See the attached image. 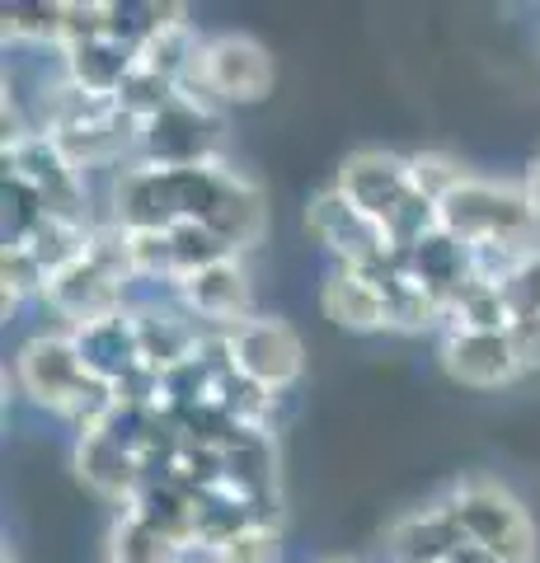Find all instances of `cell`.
Wrapping results in <instances>:
<instances>
[{
	"instance_id": "6da1fadb",
	"label": "cell",
	"mask_w": 540,
	"mask_h": 563,
	"mask_svg": "<svg viewBox=\"0 0 540 563\" xmlns=\"http://www.w3.org/2000/svg\"><path fill=\"white\" fill-rule=\"evenodd\" d=\"M20 385L29 390L33 404H43V409L62 413V418H76L80 432L109 422V413L118 409L113 385L90 372V362L80 357L71 333H43V339L24 343Z\"/></svg>"
},
{
	"instance_id": "7a4b0ae2",
	"label": "cell",
	"mask_w": 540,
	"mask_h": 563,
	"mask_svg": "<svg viewBox=\"0 0 540 563\" xmlns=\"http://www.w3.org/2000/svg\"><path fill=\"white\" fill-rule=\"evenodd\" d=\"M442 231L461 240L465 250H503V254H536L540 217L531 211L527 192L465 179L438 207Z\"/></svg>"
},
{
	"instance_id": "3957f363",
	"label": "cell",
	"mask_w": 540,
	"mask_h": 563,
	"mask_svg": "<svg viewBox=\"0 0 540 563\" xmlns=\"http://www.w3.org/2000/svg\"><path fill=\"white\" fill-rule=\"evenodd\" d=\"M447 507L461 526V540L484 544L503 563H536V526L508 488H498L489 479H465L451 493Z\"/></svg>"
},
{
	"instance_id": "277c9868",
	"label": "cell",
	"mask_w": 540,
	"mask_h": 563,
	"mask_svg": "<svg viewBox=\"0 0 540 563\" xmlns=\"http://www.w3.org/2000/svg\"><path fill=\"white\" fill-rule=\"evenodd\" d=\"M221 352H225V362H231V372L245 385H254L258 395L287 390L306 366L301 339H296V329L283 320H245V324L225 329Z\"/></svg>"
},
{
	"instance_id": "5b68a950",
	"label": "cell",
	"mask_w": 540,
	"mask_h": 563,
	"mask_svg": "<svg viewBox=\"0 0 540 563\" xmlns=\"http://www.w3.org/2000/svg\"><path fill=\"white\" fill-rule=\"evenodd\" d=\"M194 80L202 85V95H217L225 103H258L273 90V57L250 33H217L212 43H202Z\"/></svg>"
},
{
	"instance_id": "8992f818",
	"label": "cell",
	"mask_w": 540,
	"mask_h": 563,
	"mask_svg": "<svg viewBox=\"0 0 540 563\" xmlns=\"http://www.w3.org/2000/svg\"><path fill=\"white\" fill-rule=\"evenodd\" d=\"M306 231L316 235L329 254H339L343 268H372V263L395 254L386 225L372 221L362 207H353L339 188H324L320 198L306 207Z\"/></svg>"
},
{
	"instance_id": "52a82bcc",
	"label": "cell",
	"mask_w": 540,
	"mask_h": 563,
	"mask_svg": "<svg viewBox=\"0 0 540 563\" xmlns=\"http://www.w3.org/2000/svg\"><path fill=\"white\" fill-rule=\"evenodd\" d=\"M142 146L155 169H198L212 165L217 146V122L207 109H198L194 95H179L161 118H151L142 128Z\"/></svg>"
},
{
	"instance_id": "ba28073f",
	"label": "cell",
	"mask_w": 540,
	"mask_h": 563,
	"mask_svg": "<svg viewBox=\"0 0 540 563\" xmlns=\"http://www.w3.org/2000/svg\"><path fill=\"white\" fill-rule=\"evenodd\" d=\"M339 192L353 207H362L372 221L386 225V217L414 192V179H409V161L399 155H386V151H357L348 155L343 169H339Z\"/></svg>"
},
{
	"instance_id": "9c48e42d",
	"label": "cell",
	"mask_w": 540,
	"mask_h": 563,
	"mask_svg": "<svg viewBox=\"0 0 540 563\" xmlns=\"http://www.w3.org/2000/svg\"><path fill=\"white\" fill-rule=\"evenodd\" d=\"M324 314L348 333H376L390 329V291L372 268H339L324 277L320 291Z\"/></svg>"
},
{
	"instance_id": "30bf717a",
	"label": "cell",
	"mask_w": 540,
	"mask_h": 563,
	"mask_svg": "<svg viewBox=\"0 0 540 563\" xmlns=\"http://www.w3.org/2000/svg\"><path fill=\"white\" fill-rule=\"evenodd\" d=\"M442 366H447L451 380L470 385V390H498V385L521 376L508 333H456V329H447Z\"/></svg>"
},
{
	"instance_id": "8fae6325",
	"label": "cell",
	"mask_w": 540,
	"mask_h": 563,
	"mask_svg": "<svg viewBox=\"0 0 540 563\" xmlns=\"http://www.w3.org/2000/svg\"><path fill=\"white\" fill-rule=\"evenodd\" d=\"M179 296H184V306L194 310L198 320H207V324L235 329V324L254 320V314H250V301H254V296H250V277L235 263V254L207 263V268H198V273H188L179 282Z\"/></svg>"
},
{
	"instance_id": "7c38bea8",
	"label": "cell",
	"mask_w": 540,
	"mask_h": 563,
	"mask_svg": "<svg viewBox=\"0 0 540 563\" xmlns=\"http://www.w3.org/2000/svg\"><path fill=\"white\" fill-rule=\"evenodd\" d=\"M76 470H80V479L90 484L95 493H103V498H118V503H123V498L136 503V488H142V479H146V461L128 442H118L109 428H95V432L80 437Z\"/></svg>"
},
{
	"instance_id": "4fadbf2b",
	"label": "cell",
	"mask_w": 540,
	"mask_h": 563,
	"mask_svg": "<svg viewBox=\"0 0 540 563\" xmlns=\"http://www.w3.org/2000/svg\"><path fill=\"white\" fill-rule=\"evenodd\" d=\"M456 544H461V526L451 517V507H432V512L399 521L386 540V550H390V563H442Z\"/></svg>"
},
{
	"instance_id": "5bb4252c",
	"label": "cell",
	"mask_w": 540,
	"mask_h": 563,
	"mask_svg": "<svg viewBox=\"0 0 540 563\" xmlns=\"http://www.w3.org/2000/svg\"><path fill=\"white\" fill-rule=\"evenodd\" d=\"M207 231H212L225 250H240V244H254L258 240V231H264V207H258V192L240 179V174H231L225 179V188H221V198H217V207L207 211Z\"/></svg>"
},
{
	"instance_id": "9a60e30c",
	"label": "cell",
	"mask_w": 540,
	"mask_h": 563,
	"mask_svg": "<svg viewBox=\"0 0 540 563\" xmlns=\"http://www.w3.org/2000/svg\"><path fill=\"white\" fill-rule=\"evenodd\" d=\"M447 324L456 333H508L513 329V306H508V291L498 282H480L470 277L465 287L451 296L447 306Z\"/></svg>"
},
{
	"instance_id": "2e32d148",
	"label": "cell",
	"mask_w": 540,
	"mask_h": 563,
	"mask_svg": "<svg viewBox=\"0 0 540 563\" xmlns=\"http://www.w3.org/2000/svg\"><path fill=\"white\" fill-rule=\"evenodd\" d=\"M184 544H174L169 536H161L155 526H146L142 517L118 521L113 526V563H179Z\"/></svg>"
},
{
	"instance_id": "e0dca14e",
	"label": "cell",
	"mask_w": 540,
	"mask_h": 563,
	"mask_svg": "<svg viewBox=\"0 0 540 563\" xmlns=\"http://www.w3.org/2000/svg\"><path fill=\"white\" fill-rule=\"evenodd\" d=\"M212 563H277V531L268 521H245L212 544Z\"/></svg>"
},
{
	"instance_id": "ac0fdd59",
	"label": "cell",
	"mask_w": 540,
	"mask_h": 563,
	"mask_svg": "<svg viewBox=\"0 0 540 563\" xmlns=\"http://www.w3.org/2000/svg\"><path fill=\"white\" fill-rule=\"evenodd\" d=\"M409 179H414V192H423L428 202H447L451 192H456L470 174L451 161V155H442V151H423V155H414L409 161Z\"/></svg>"
},
{
	"instance_id": "d6986e66",
	"label": "cell",
	"mask_w": 540,
	"mask_h": 563,
	"mask_svg": "<svg viewBox=\"0 0 540 563\" xmlns=\"http://www.w3.org/2000/svg\"><path fill=\"white\" fill-rule=\"evenodd\" d=\"M0 282H5V310L14 301H24V296H43L47 287V268L38 258H33V250H24V244H5V258H0Z\"/></svg>"
},
{
	"instance_id": "ffe728a7",
	"label": "cell",
	"mask_w": 540,
	"mask_h": 563,
	"mask_svg": "<svg viewBox=\"0 0 540 563\" xmlns=\"http://www.w3.org/2000/svg\"><path fill=\"white\" fill-rule=\"evenodd\" d=\"M5 33L62 43V5H5Z\"/></svg>"
},
{
	"instance_id": "44dd1931",
	"label": "cell",
	"mask_w": 540,
	"mask_h": 563,
	"mask_svg": "<svg viewBox=\"0 0 540 563\" xmlns=\"http://www.w3.org/2000/svg\"><path fill=\"white\" fill-rule=\"evenodd\" d=\"M503 291H508L513 320H521V314H540V250L517 263V268L508 273V282H503Z\"/></svg>"
},
{
	"instance_id": "7402d4cb",
	"label": "cell",
	"mask_w": 540,
	"mask_h": 563,
	"mask_svg": "<svg viewBox=\"0 0 540 563\" xmlns=\"http://www.w3.org/2000/svg\"><path fill=\"white\" fill-rule=\"evenodd\" d=\"M508 339H513L521 372H540V314H521V320H513Z\"/></svg>"
},
{
	"instance_id": "603a6c76",
	"label": "cell",
	"mask_w": 540,
	"mask_h": 563,
	"mask_svg": "<svg viewBox=\"0 0 540 563\" xmlns=\"http://www.w3.org/2000/svg\"><path fill=\"white\" fill-rule=\"evenodd\" d=\"M442 563H503V559L494 550H484V544H475V540H461Z\"/></svg>"
},
{
	"instance_id": "cb8c5ba5",
	"label": "cell",
	"mask_w": 540,
	"mask_h": 563,
	"mask_svg": "<svg viewBox=\"0 0 540 563\" xmlns=\"http://www.w3.org/2000/svg\"><path fill=\"white\" fill-rule=\"evenodd\" d=\"M521 192H527V202H531V211H536V217H540V155H536V161H531V169H527V188H521Z\"/></svg>"
},
{
	"instance_id": "d4e9b609",
	"label": "cell",
	"mask_w": 540,
	"mask_h": 563,
	"mask_svg": "<svg viewBox=\"0 0 540 563\" xmlns=\"http://www.w3.org/2000/svg\"><path fill=\"white\" fill-rule=\"evenodd\" d=\"M5 563H14V559H10V550H5Z\"/></svg>"
}]
</instances>
